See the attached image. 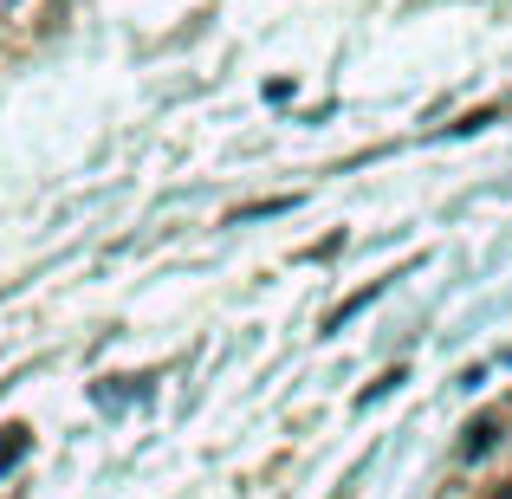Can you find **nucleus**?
Masks as SVG:
<instances>
[{
  "mask_svg": "<svg viewBox=\"0 0 512 499\" xmlns=\"http://www.w3.org/2000/svg\"><path fill=\"white\" fill-rule=\"evenodd\" d=\"M376 292H383V279H370V286H363V292H350V299L338 305V312H331V318H325V331H318V337H331V331H344V325H350V318H357V312H363V305H370V299H376Z\"/></svg>",
  "mask_w": 512,
  "mask_h": 499,
  "instance_id": "obj_1",
  "label": "nucleus"
},
{
  "mask_svg": "<svg viewBox=\"0 0 512 499\" xmlns=\"http://www.w3.org/2000/svg\"><path fill=\"white\" fill-rule=\"evenodd\" d=\"M493 435H500L493 422H467V435H461V454H467V461H480V454L493 448Z\"/></svg>",
  "mask_w": 512,
  "mask_h": 499,
  "instance_id": "obj_2",
  "label": "nucleus"
},
{
  "mask_svg": "<svg viewBox=\"0 0 512 499\" xmlns=\"http://www.w3.org/2000/svg\"><path fill=\"white\" fill-rule=\"evenodd\" d=\"M20 454H26V428H20V422H7V428H0V474H7Z\"/></svg>",
  "mask_w": 512,
  "mask_h": 499,
  "instance_id": "obj_3",
  "label": "nucleus"
},
{
  "mask_svg": "<svg viewBox=\"0 0 512 499\" xmlns=\"http://www.w3.org/2000/svg\"><path fill=\"white\" fill-rule=\"evenodd\" d=\"M292 201H299V195H273V201H247V208H234V214H227V221H260V214H286V208H292Z\"/></svg>",
  "mask_w": 512,
  "mask_h": 499,
  "instance_id": "obj_4",
  "label": "nucleus"
},
{
  "mask_svg": "<svg viewBox=\"0 0 512 499\" xmlns=\"http://www.w3.org/2000/svg\"><path fill=\"white\" fill-rule=\"evenodd\" d=\"M396 383H402V370H389V376H376V383H370V389H363V396H357V402H363V409H370V402H376V396H389V389H396Z\"/></svg>",
  "mask_w": 512,
  "mask_h": 499,
  "instance_id": "obj_5",
  "label": "nucleus"
},
{
  "mask_svg": "<svg viewBox=\"0 0 512 499\" xmlns=\"http://www.w3.org/2000/svg\"><path fill=\"white\" fill-rule=\"evenodd\" d=\"M487 499H512V480H506V487H493V493H487Z\"/></svg>",
  "mask_w": 512,
  "mask_h": 499,
  "instance_id": "obj_6",
  "label": "nucleus"
}]
</instances>
